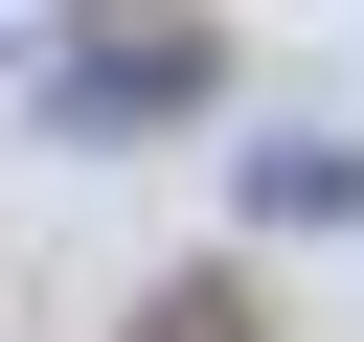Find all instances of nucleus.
Instances as JSON below:
<instances>
[{
	"instance_id": "nucleus-2",
	"label": "nucleus",
	"mask_w": 364,
	"mask_h": 342,
	"mask_svg": "<svg viewBox=\"0 0 364 342\" xmlns=\"http://www.w3.org/2000/svg\"><path fill=\"white\" fill-rule=\"evenodd\" d=\"M228 205H250V228H364V137H250Z\"/></svg>"
},
{
	"instance_id": "nucleus-3",
	"label": "nucleus",
	"mask_w": 364,
	"mask_h": 342,
	"mask_svg": "<svg viewBox=\"0 0 364 342\" xmlns=\"http://www.w3.org/2000/svg\"><path fill=\"white\" fill-rule=\"evenodd\" d=\"M136 342H250V274H159V319Z\"/></svg>"
},
{
	"instance_id": "nucleus-1",
	"label": "nucleus",
	"mask_w": 364,
	"mask_h": 342,
	"mask_svg": "<svg viewBox=\"0 0 364 342\" xmlns=\"http://www.w3.org/2000/svg\"><path fill=\"white\" fill-rule=\"evenodd\" d=\"M205 91H228V46H205V23H91V46H46V137H91V160L182 137Z\"/></svg>"
}]
</instances>
